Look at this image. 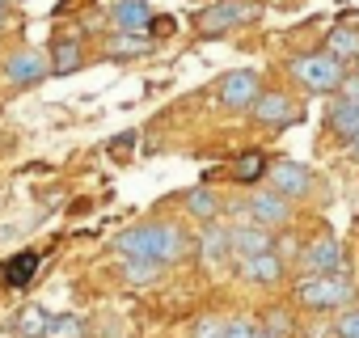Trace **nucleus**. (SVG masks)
Instances as JSON below:
<instances>
[{
  "label": "nucleus",
  "instance_id": "f257e3e1",
  "mask_svg": "<svg viewBox=\"0 0 359 338\" xmlns=\"http://www.w3.org/2000/svg\"><path fill=\"white\" fill-rule=\"evenodd\" d=\"M114 254L123 258H152L161 266L169 262H182L191 254V233L182 224H173V220H144L127 233L114 237Z\"/></svg>",
  "mask_w": 359,
  "mask_h": 338
},
{
  "label": "nucleus",
  "instance_id": "f03ea898",
  "mask_svg": "<svg viewBox=\"0 0 359 338\" xmlns=\"http://www.w3.org/2000/svg\"><path fill=\"white\" fill-rule=\"evenodd\" d=\"M296 304L309 309V313H342L346 304H355V283H351L346 271H334V275H300Z\"/></svg>",
  "mask_w": 359,
  "mask_h": 338
},
{
  "label": "nucleus",
  "instance_id": "7ed1b4c3",
  "mask_svg": "<svg viewBox=\"0 0 359 338\" xmlns=\"http://www.w3.org/2000/svg\"><path fill=\"white\" fill-rule=\"evenodd\" d=\"M287 76L304 93H338V85L346 76V64L325 55V51H300V55L287 60Z\"/></svg>",
  "mask_w": 359,
  "mask_h": 338
},
{
  "label": "nucleus",
  "instance_id": "20e7f679",
  "mask_svg": "<svg viewBox=\"0 0 359 338\" xmlns=\"http://www.w3.org/2000/svg\"><path fill=\"white\" fill-rule=\"evenodd\" d=\"M258 13H262V9H258V5H245V0H216V5L199 9L195 30H199L203 39H224V34H233L237 26L254 22Z\"/></svg>",
  "mask_w": 359,
  "mask_h": 338
},
{
  "label": "nucleus",
  "instance_id": "39448f33",
  "mask_svg": "<svg viewBox=\"0 0 359 338\" xmlns=\"http://www.w3.org/2000/svg\"><path fill=\"white\" fill-rule=\"evenodd\" d=\"M258 127H271V131H283V127H292V123H300V102L292 97V93H283V89H262L258 97H254V106L245 110Z\"/></svg>",
  "mask_w": 359,
  "mask_h": 338
},
{
  "label": "nucleus",
  "instance_id": "423d86ee",
  "mask_svg": "<svg viewBox=\"0 0 359 338\" xmlns=\"http://www.w3.org/2000/svg\"><path fill=\"white\" fill-rule=\"evenodd\" d=\"M258 93H262V81H258L254 68H233V72H224L220 85H216V102H220V110H229V114H245Z\"/></svg>",
  "mask_w": 359,
  "mask_h": 338
},
{
  "label": "nucleus",
  "instance_id": "0eeeda50",
  "mask_svg": "<svg viewBox=\"0 0 359 338\" xmlns=\"http://www.w3.org/2000/svg\"><path fill=\"white\" fill-rule=\"evenodd\" d=\"M47 76H51V60H47V51H39V47H22V51L5 55V85H9V89H34V85H43Z\"/></svg>",
  "mask_w": 359,
  "mask_h": 338
},
{
  "label": "nucleus",
  "instance_id": "6e6552de",
  "mask_svg": "<svg viewBox=\"0 0 359 338\" xmlns=\"http://www.w3.org/2000/svg\"><path fill=\"white\" fill-rule=\"evenodd\" d=\"M300 271L304 275H334V271H346V245L330 233L313 237L304 250H300Z\"/></svg>",
  "mask_w": 359,
  "mask_h": 338
},
{
  "label": "nucleus",
  "instance_id": "1a4fd4ad",
  "mask_svg": "<svg viewBox=\"0 0 359 338\" xmlns=\"http://www.w3.org/2000/svg\"><path fill=\"white\" fill-rule=\"evenodd\" d=\"M266 182L271 191H279L283 199H309L317 178H313V169L300 165V161H271L266 165Z\"/></svg>",
  "mask_w": 359,
  "mask_h": 338
},
{
  "label": "nucleus",
  "instance_id": "9d476101",
  "mask_svg": "<svg viewBox=\"0 0 359 338\" xmlns=\"http://www.w3.org/2000/svg\"><path fill=\"white\" fill-rule=\"evenodd\" d=\"M245 212H250V220L254 224H262V229H287L292 224V199H283L279 191H258V195H250L245 199Z\"/></svg>",
  "mask_w": 359,
  "mask_h": 338
},
{
  "label": "nucleus",
  "instance_id": "9b49d317",
  "mask_svg": "<svg viewBox=\"0 0 359 338\" xmlns=\"http://www.w3.org/2000/svg\"><path fill=\"white\" fill-rule=\"evenodd\" d=\"M237 275H241L245 283H254V288H275V283L287 275V262H283L275 250H266V254L237 258Z\"/></svg>",
  "mask_w": 359,
  "mask_h": 338
},
{
  "label": "nucleus",
  "instance_id": "f8f14e48",
  "mask_svg": "<svg viewBox=\"0 0 359 338\" xmlns=\"http://www.w3.org/2000/svg\"><path fill=\"white\" fill-rule=\"evenodd\" d=\"M156 47V39L148 34V30H114V34H106V55L110 60H140V55H148Z\"/></svg>",
  "mask_w": 359,
  "mask_h": 338
},
{
  "label": "nucleus",
  "instance_id": "ddd939ff",
  "mask_svg": "<svg viewBox=\"0 0 359 338\" xmlns=\"http://www.w3.org/2000/svg\"><path fill=\"white\" fill-rule=\"evenodd\" d=\"M47 60H51V76H72V72H81L89 64L81 39H55L51 51H47Z\"/></svg>",
  "mask_w": 359,
  "mask_h": 338
},
{
  "label": "nucleus",
  "instance_id": "4468645a",
  "mask_svg": "<svg viewBox=\"0 0 359 338\" xmlns=\"http://www.w3.org/2000/svg\"><path fill=\"white\" fill-rule=\"evenodd\" d=\"M229 245H233V254H237V258L266 254V250H275V233L250 220V224H241V229H229Z\"/></svg>",
  "mask_w": 359,
  "mask_h": 338
},
{
  "label": "nucleus",
  "instance_id": "2eb2a0df",
  "mask_svg": "<svg viewBox=\"0 0 359 338\" xmlns=\"http://www.w3.org/2000/svg\"><path fill=\"white\" fill-rule=\"evenodd\" d=\"M325 127H330V135L351 144L359 135V102H346V97L334 93V102L325 106Z\"/></svg>",
  "mask_w": 359,
  "mask_h": 338
},
{
  "label": "nucleus",
  "instance_id": "dca6fc26",
  "mask_svg": "<svg viewBox=\"0 0 359 338\" xmlns=\"http://www.w3.org/2000/svg\"><path fill=\"white\" fill-rule=\"evenodd\" d=\"M152 22L148 0H110V26L114 30H144Z\"/></svg>",
  "mask_w": 359,
  "mask_h": 338
},
{
  "label": "nucleus",
  "instance_id": "f3484780",
  "mask_svg": "<svg viewBox=\"0 0 359 338\" xmlns=\"http://www.w3.org/2000/svg\"><path fill=\"white\" fill-rule=\"evenodd\" d=\"M182 208H187V216H195V220H203V224L220 220V212H224L220 195H216L208 182H203V187H191V191L182 195Z\"/></svg>",
  "mask_w": 359,
  "mask_h": 338
},
{
  "label": "nucleus",
  "instance_id": "a211bd4d",
  "mask_svg": "<svg viewBox=\"0 0 359 338\" xmlns=\"http://www.w3.org/2000/svg\"><path fill=\"white\" fill-rule=\"evenodd\" d=\"M321 51L334 55V60H342V64H355V55H359V26H334L325 34Z\"/></svg>",
  "mask_w": 359,
  "mask_h": 338
},
{
  "label": "nucleus",
  "instance_id": "6ab92c4d",
  "mask_svg": "<svg viewBox=\"0 0 359 338\" xmlns=\"http://www.w3.org/2000/svg\"><path fill=\"white\" fill-rule=\"evenodd\" d=\"M34 271H39V254H34V250H22V254H13L9 262H0V279H5L9 288H26V283L34 279Z\"/></svg>",
  "mask_w": 359,
  "mask_h": 338
},
{
  "label": "nucleus",
  "instance_id": "aec40b11",
  "mask_svg": "<svg viewBox=\"0 0 359 338\" xmlns=\"http://www.w3.org/2000/svg\"><path fill=\"white\" fill-rule=\"evenodd\" d=\"M266 165H271V156H266V152H258V148L241 152V156L233 161V182H241V187L262 182V178H266Z\"/></svg>",
  "mask_w": 359,
  "mask_h": 338
},
{
  "label": "nucleus",
  "instance_id": "412c9836",
  "mask_svg": "<svg viewBox=\"0 0 359 338\" xmlns=\"http://www.w3.org/2000/svg\"><path fill=\"white\" fill-rule=\"evenodd\" d=\"M161 275H165V266L152 262V258H123V279H127L131 288H148V283H156Z\"/></svg>",
  "mask_w": 359,
  "mask_h": 338
},
{
  "label": "nucleus",
  "instance_id": "4be33fe9",
  "mask_svg": "<svg viewBox=\"0 0 359 338\" xmlns=\"http://www.w3.org/2000/svg\"><path fill=\"white\" fill-rule=\"evenodd\" d=\"M47 321H51V313L43 304H26L18 313V338H47Z\"/></svg>",
  "mask_w": 359,
  "mask_h": 338
},
{
  "label": "nucleus",
  "instance_id": "5701e85b",
  "mask_svg": "<svg viewBox=\"0 0 359 338\" xmlns=\"http://www.w3.org/2000/svg\"><path fill=\"white\" fill-rule=\"evenodd\" d=\"M199 245H203V254H208V258H229V254H233V245H229V229H220V220L203 224Z\"/></svg>",
  "mask_w": 359,
  "mask_h": 338
},
{
  "label": "nucleus",
  "instance_id": "b1692460",
  "mask_svg": "<svg viewBox=\"0 0 359 338\" xmlns=\"http://www.w3.org/2000/svg\"><path fill=\"white\" fill-rule=\"evenodd\" d=\"M47 338H85V321L72 313H60L47 321Z\"/></svg>",
  "mask_w": 359,
  "mask_h": 338
},
{
  "label": "nucleus",
  "instance_id": "393cba45",
  "mask_svg": "<svg viewBox=\"0 0 359 338\" xmlns=\"http://www.w3.org/2000/svg\"><path fill=\"white\" fill-rule=\"evenodd\" d=\"M144 30H148V34H152V39L161 43V39H169V34H177V22H173V18H161V13H152V22H148Z\"/></svg>",
  "mask_w": 359,
  "mask_h": 338
},
{
  "label": "nucleus",
  "instance_id": "a878e982",
  "mask_svg": "<svg viewBox=\"0 0 359 338\" xmlns=\"http://www.w3.org/2000/svg\"><path fill=\"white\" fill-rule=\"evenodd\" d=\"M191 338H224V321L220 317H203V321H195Z\"/></svg>",
  "mask_w": 359,
  "mask_h": 338
},
{
  "label": "nucleus",
  "instance_id": "bb28decb",
  "mask_svg": "<svg viewBox=\"0 0 359 338\" xmlns=\"http://www.w3.org/2000/svg\"><path fill=\"white\" fill-rule=\"evenodd\" d=\"M266 334L287 338V334H292V317H287V313H271V317H266Z\"/></svg>",
  "mask_w": 359,
  "mask_h": 338
},
{
  "label": "nucleus",
  "instance_id": "cd10ccee",
  "mask_svg": "<svg viewBox=\"0 0 359 338\" xmlns=\"http://www.w3.org/2000/svg\"><path fill=\"white\" fill-rule=\"evenodd\" d=\"M338 97L359 102V72H351V68H346V76H342V85H338Z\"/></svg>",
  "mask_w": 359,
  "mask_h": 338
},
{
  "label": "nucleus",
  "instance_id": "c85d7f7f",
  "mask_svg": "<svg viewBox=\"0 0 359 338\" xmlns=\"http://www.w3.org/2000/svg\"><path fill=\"white\" fill-rule=\"evenodd\" d=\"M224 338H254L250 321H224Z\"/></svg>",
  "mask_w": 359,
  "mask_h": 338
},
{
  "label": "nucleus",
  "instance_id": "c756f323",
  "mask_svg": "<svg viewBox=\"0 0 359 338\" xmlns=\"http://www.w3.org/2000/svg\"><path fill=\"white\" fill-rule=\"evenodd\" d=\"M9 22H13V13H9V0H5V5H0V30H5Z\"/></svg>",
  "mask_w": 359,
  "mask_h": 338
},
{
  "label": "nucleus",
  "instance_id": "7c9ffc66",
  "mask_svg": "<svg viewBox=\"0 0 359 338\" xmlns=\"http://www.w3.org/2000/svg\"><path fill=\"white\" fill-rule=\"evenodd\" d=\"M346 148H351V156H355V161H359V135H355V140H351V144H346Z\"/></svg>",
  "mask_w": 359,
  "mask_h": 338
},
{
  "label": "nucleus",
  "instance_id": "2f4dec72",
  "mask_svg": "<svg viewBox=\"0 0 359 338\" xmlns=\"http://www.w3.org/2000/svg\"><path fill=\"white\" fill-rule=\"evenodd\" d=\"M254 338H275V334H266V330H254Z\"/></svg>",
  "mask_w": 359,
  "mask_h": 338
},
{
  "label": "nucleus",
  "instance_id": "473e14b6",
  "mask_svg": "<svg viewBox=\"0 0 359 338\" xmlns=\"http://www.w3.org/2000/svg\"><path fill=\"white\" fill-rule=\"evenodd\" d=\"M351 72H359V55H355V68H351Z\"/></svg>",
  "mask_w": 359,
  "mask_h": 338
},
{
  "label": "nucleus",
  "instance_id": "72a5a7b5",
  "mask_svg": "<svg viewBox=\"0 0 359 338\" xmlns=\"http://www.w3.org/2000/svg\"><path fill=\"white\" fill-rule=\"evenodd\" d=\"M0 5H5V0H0Z\"/></svg>",
  "mask_w": 359,
  "mask_h": 338
}]
</instances>
